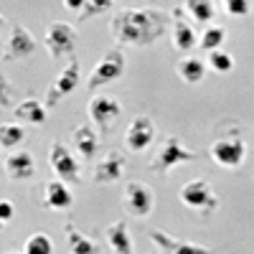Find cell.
<instances>
[{
    "label": "cell",
    "mask_w": 254,
    "mask_h": 254,
    "mask_svg": "<svg viewBox=\"0 0 254 254\" xmlns=\"http://www.w3.org/2000/svg\"><path fill=\"white\" fill-rule=\"evenodd\" d=\"M224 38H226V28L224 26H208L203 33H201V38H198V46L203 49V51H219V46L224 44Z\"/></svg>",
    "instance_id": "obj_24"
},
{
    "label": "cell",
    "mask_w": 254,
    "mask_h": 254,
    "mask_svg": "<svg viewBox=\"0 0 254 254\" xmlns=\"http://www.w3.org/2000/svg\"><path fill=\"white\" fill-rule=\"evenodd\" d=\"M49 160H51V168H54V173L59 176L61 183H79V163L64 142L56 140L51 145Z\"/></svg>",
    "instance_id": "obj_9"
},
{
    "label": "cell",
    "mask_w": 254,
    "mask_h": 254,
    "mask_svg": "<svg viewBox=\"0 0 254 254\" xmlns=\"http://www.w3.org/2000/svg\"><path fill=\"white\" fill-rule=\"evenodd\" d=\"M173 46L181 54H188L198 46V33L193 31V26H190L186 18H178L173 23Z\"/></svg>",
    "instance_id": "obj_19"
},
{
    "label": "cell",
    "mask_w": 254,
    "mask_h": 254,
    "mask_svg": "<svg viewBox=\"0 0 254 254\" xmlns=\"http://www.w3.org/2000/svg\"><path fill=\"white\" fill-rule=\"evenodd\" d=\"M13 115H15L18 122H28V125H36V127L46 122V107H44V102H38V99H23L13 110Z\"/></svg>",
    "instance_id": "obj_21"
},
{
    "label": "cell",
    "mask_w": 254,
    "mask_h": 254,
    "mask_svg": "<svg viewBox=\"0 0 254 254\" xmlns=\"http://www.w3.org/2000/svg\"><path fill=\"white\" fill-rule=\"evenodd\" d=\"M87 112L92 117V122L99 127V132H107L110 125H115V120L122 115V104L117 97H107V94H94L87 104Z\"/></svg>",
    "instance_id": "obj_8"
},
{
    "label": "cell",
    "mask_w": 254,
    "mask_h": 254,
    "mask_svg": "<svg viewBox=\"0 0 254 254\" xmlns=\"http://www.w3.org/2000/svg\"><path fill=\"white\" fill-rule=\"evenodd\" d=\"M76 28L69 26V23H51L46 28V51L54 56V59H66V56H74L76 51Z\"/></svg>",
    "instance_id": "obj_7"
},
{
    "label": "cell",
    "mask_w": 254,
    "mask_h": 254,
    "mask_svg": "<svg viewBox=\"0 0 254 254\" xmlns=\"http://www.w3.org/2000/svg\"><path fill=\"white\" fill-rule=\"evenodd\" d=\"M3 31H5V18L0 15V38H3Z\"/></svg>",
    "instance_id": "obj_33"
},
{
    "label": "cell",
    "mask_w": 254,
    "mask_h": 254,
    "mask_svg": "<svg viewBox=\"0 0 254 254\" xmlns=\"http://www.w3.org/2000/svg\"><path fill=\"white\" fill-rule=\"evenodd\" d=\"M64 237L69 244V254H99L97 244L87 234H81L74 224H64Z\"/></svg>",
    "instance_id": "obj_20"
},
{
    "label": "cell",
    "mask_w": 254,
    "mask_h": 254,
    "mask_svg": "<svg viewBox=\"0 0 254 254\" xmlns=\"http://www.w3.org/2000/svg\"><path fill=\"white\" fill-rule=\"evenodd\" d=\"M193 20H201V23H206V20H214L216 18V5L211 3V0H188V3H183V8Z\"/></svg>",
    "instance_id": "obj_23"
},
{
    "label": "cell",
    "mask_w": 254,
    "mask_h": 254,
    "mask_svg": "<svg viewBox=\"0 0 254 254\" xmlns=\"http://www.w3.org/2000/svg\"><path fill=\"white\" fill-rule=\"evenodd\" d=\"M81 5H84V0H64L66 10H81Z\"/></svg>",
    "instance_id": "obj_32"
},
{
    "label": "cell",
    "mask_w": 254,
    "mask_h": 254,
    "mask_svg": "<svg viewBox=\"0 0 254 254\" xmlns=\"http://www.w3.org/2000/svg\"><path fill=\"white\" fill-rule=\"evenodd\" d=\"M155 137V125L153 120L147 117V115H140L130 122V127H127V132H125V145H127V150H132V153H142L147 145L153 142Z\"/></svg>",
    "instance_id": "obj_12"
},
{
    "label": "cell",
    "mask_w": 254,
    "mask_h": 254,
    "mask_svg": "<svg viewBox=\"0 0 254 254\" xmlns=\"http://www.w3.org/2000/svg\"><path fill=\"white\" fill-rule=\"evenodd\" d=\"M71 142L76 147V153L84 158V160H92L99 150V137L97 132L92 130V125H79L74 127V132H71Z\"/></svg>",
    "instance_id": "obj_16"
},
{
    "label": "cell",
    "mask_w": 254,
    "mask_h": 254,
    "mask_svg": "<svg viewBox=\"0 0 254 254\" xmlns=\"http://www.w3.org/2000/svg\"><path fill=\"white\" fill-rule=\"evenodd\" d=\"M110 8H112V3H107V0H84V5L79 10V20H87L89 15H102Z\"/></svg>",
    "instance_id": "obj_28"
},
{
    "label": "cell",
    "mask_w": 254,
    "mask_h": 254,
    "mask_svg": "<svg viewBox=\"0 0 254 254\" xmlns=\"http://www.w3.org/2000/svg\"><path fill=\"white\" fill-rule=\"evenodd\" d=\"M224 10L229 15H234V18H247L252 13V3H249V0H226Z\"/></svg>",
    "instance_id": "obj_29"
},
{
    "label": "cell",
    "mask_w": 254,
    "mask_h": 254,
    "mask_svg": "<svg viewBox=\"0 0 254 254\" xmlns=\"http://www.w3.org/2000/svg\"><path fill=\"white\" fill-rule=\"evenodd\" d=\"M208 69H214V71H219V74H229L231 69H234V56L231 54H226V51H211L208 54Z\"/></svg>",
    "instance_id": "obj_26"
},
{
    "label": "cell",
    "mask_w": 254,
    "mask_h": 254,
    "mask_svg": "<svg viewBox=\"0 0 254 254\" xmlns=\"http://www.w3.org/2000/svg\"><path fill=\"white\" fill-rule=\"evenodd\" d=\"M79 81H81V66H79V61H76V59H71V64L56 76V81L49 87L44 102L49 104V107H54V104H59L64 97L71 94V92L76 89V84H79Z\"/></svg>",
    "instance_id": "obj_10"
},
{
    "label": "cell",
    "mask_w": 254,
    "mask_h": 254,
    "mask_svg": "<svg viewBox=\"0 0 254 254\" xmlns=\"http://www.w3.org/2000/svg\"><path fill=\"white\" fill-rule=\"evenodd\" d=\"M23 127L20 125H0V145L3 147H15L18 142H23Z\"/></svg>",
    "instance_id": "obj_27"
},
{
    "label": "cell",
    "mask_w": 254,
    "mask_h": 254,
    "mask_svg": "<svg viewBox=\"0 0 254 254\" xmlns=\"http://www.w3.org/2000/svg\"><path fill=\"white\" fill-rule=\"evenodd\" d=\"M211 158H214L216 165L221 168H239L247 158V145L242 140V135H221L211 142Z\"/></svg>",
    "instance_id": "obj_5"
},
{
    "label": "cell",
    "mask_w": 254,
    "mask_h": 254,
    "mask_svg": "<svg viewBox=\"0 0 254 254\" xmlns=\"http://www.w3.org/2000/svg\"><path fill=\"white\" fill-rule=\"evenodd\" d=\"M196 158H198L196 150H188L178 135H171V137H165V142L160 145V150L150 160V171L158 173V176H168V173H173L178 165L193 163Z\"/></svg>",
    "instance_id": "obj_2"
},
{
    "label": "cell",
    "mask_w": 254,
    "mask_h": 254,
    "mask_svg": "<svg viewBox=\"0 0 254 254\" xmlns=\"http://www.w3.org/2000/svg\"><path fill=\"white\" fill-rule=\"evenodd\" d=\"M122 208L127 216L145 219L155 211V193L142 181H130L122 190Z\"/></svg>",
    "instance_id": "obj_4"
},
{
    "label": "cell",
    "mask_w": 254,
    "mask_h": 254,
    "mask_svg": "<svg viewBox=\"0 0 254 254\" xmlns=\"http://www.w3.org/2000/svg\"><path fill=\"white\" fill-rule=\"evenodd\" d=\"M150 239L163 249V254H216L214 249H208V247H203V244L176 239V237H171V234H165L163 229H153V231H150Z\"/></svg>",
    "instance_id": "obj_13"
},
{
    "label": "cell",
    "mask_w": 254,
    "mask_h": 254,
    "mask_svg": "<svg viewBox=\"0 0 254 254\" xmlns=\"http://www.w3.org/2000/svg\"><path fill=\"white\" fill-rule=\"evenodd\" d=\"M23 254H54V242L46 234H31L23 244Z\"/></svg>",
    "instance_id": "obj_25"
},
{
    "label": "cell",
    "mask_w": 254,
    "mask_h": 254,
    "mask_svg": "<svg viewBox=\"0 0 254 254\" xmlns=\"http://www.w3.org/2000/svg\"><path fill=\"white\" fill-rule=\"evenodd\" d=\"M10 81L0 74V110H5V107H10Z\"/></svg>",
    "instance_id": "obj_30"
},
{
    "label": "cell",
    "mask_w": 254,
    "mask_h": 254,
    "mask_svg": "<svg viewBox=\"0 0 254 254\" xmlns=\"http://www.w3.org/2000/svg\"><path fill=\"white\" fill-rule=\"evenodd\" d=\"M122 74H125V54H122V49H110L97 61V66H94V71L87 81V89L94 92V89L104 87V84L117 81Z\"/></svg>",
    "instance_id": "obj_6"
},
{
    "label": "cell",
    "mask_w": 254,
    "mask_h": 254,
    "mask_svg": "<svg viewBox=\"0 0 254 254\" xmlns=\"http://www.w3.org/2000/svg\"><path fill=\"white\" fill-rule=\"evenodd\" d=\"M176 71H178L181 81H186V84H201L203 76H206V64L196 56H183L178 61Z\"/></svg>",
    "instance_id": "obj_22"
},
{
    "label": "cell",
    "mask_w": 254,
    "mask_h": 254,
    "mask_svg": "<svg viewBox=\"0 0 254 254\" xmlns=\"http://www.w3.org/2000/svg\"><path fill=\"white\" fill-rule=\"evenodd\" d=\"M181 203L190 211H198L201 216H208L219 208V196L211 190L206 178H193L181 188Z\"/></svg>",
    "instance_id": "obj_3"
},
{
    "label": "cell",
    "mask_w": 254,
    "mask_h": 254,
    "mask_svg": "<svg viewBox=\"0 0 254 254\" xmlns=\"http://www.w3.org/2000/svg\"><path fill=\"white\" fill-rule=\"evenodd\" d=\"M110 31L122 46H150L168 31V13L158 8H125L112 18Z\"/></svg>",
    "instance_id": "obj_1"
},
{
    "label": "cell",
    "mask_w": 254,
    "mask_h": 254,
    "mask_svg": "<svg viewBox=\"0 0 254 254\" xmlns=\"http://www.w3.org/2000/svg\"><path fill=\"white\" fill-rule=\"evenodd\" d=\"M122 176H125V155L120 150H107L94 165V183L99 186L117 183Z\"/></svg>",
    "instance_id": "obj_14"
},
{
    "label": "cell",
    "mask_w": 254,
    "mask_h": 254,
    "mask_svg": "<svg viewBox=\"0 0 254 254\" xmlns=\"http://www.w3.org/2000/svg\"><path fill=\"white\" fill-rule=\"evenodd\" d=\"M104 237H107V244L115 254H132V239H130V229H127L125 221H115L107 226L104 231Z\"/></svg>",
    "instance_id": "obj_18"
},
{
    "label": "cell",
    "mask_w": 254,
    "mask_h": 254,
    "mask_svg": "<svg viewBox=\"0 0 254 254\" xmlns=\"http://www.w3.org/2000/svg\"><path fill=\"white\" fill-rule=\"evenodd\" d=\"M0 231H3V221H0Z\"/></svg>",
    "instance_id": "obj_34"
},
{
    "label": "cell",
    "mask_w": 254,
    "mask_h": 254,
    "mask_svg": "<svg viewBox=\"0 0 254 254\" xmlns=\"http://www.w3.org/2000/svg\"><path fill=\"white\" fill-rule=\"evenodd\" d=\"M5 173L13 181H31L36 176V158L31 153H13L5 160Z\"/></svg>",
    "instance_id": "obj_17"
},
{
    "label": "cell",
    "mask_w": 254,
    "mask_h": 254,
    "mask_svg": "<svg viewBox=\"0 0 254 254\" xmlns=\"http://www.w3.org/2000/svg\"><path fill=\"white\" fill-rule=\"evenodd\" d=\"M10 254H20V252H10Z\"/></svg>",
    "instance_id": "obj_35"
},
{
    "label": "cell",
    "mask_w": 254,
    "mask_h": 254,
    "mask_svg": "<svg viewBox=\"0 0 254 254\" xmlns=\"http://www.w3.org/2000/svg\"><path fill=\"white\" fill-rule=\"evenodd\" d=\"M71 203H74V196L66 188V183H61V181H49L46 183V188H44V208L66 211V208H71Z\"/></svg>",
    "instance_id": "obj_15"
},
{
    "label": "cell",
    "mask_w": 254,
    "mask_h": 254,
    "mask_svg": "<svg viewBox=\"0 0 254 254\" xmlns=\"http://www.w3.org/2000/svg\"><path fill=\"white\" fill-rule=\"evenodd\" d=\"M15 216V206H13V201H8V198H0V221H10Z\"/></svg>",
    "instance_id": "obj_31"
},
{
    "label": "cell",
    "mask_w": 254,
    "mask_h": 254,
    "mask_svg": "<svg viewBox=\"0 0 254 254\" xmlns=\"http://www.w3.org/2000/svg\"><path fill=\"white\" fill-rule=\"evenodd\" d=\"M33 51H36V38H33V33L26 31L20 23H13V26H10V33H8V41H5L3 59H5V61L28 59Z\"/></svg>",
    "instance_id": "obj_11"
}]
</instances>
